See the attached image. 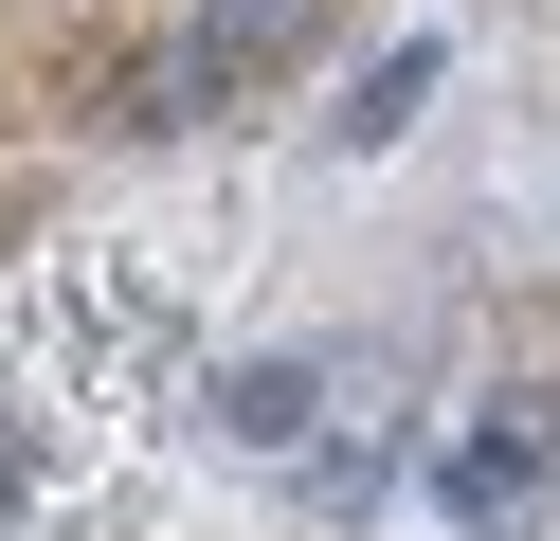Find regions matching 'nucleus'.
<instances>
[{
	"label": "nucleus",
	"mask_w": 560,
	"mask_h": 541,
	"mask_svg": "<svg viewBox=\"0 0 560 541\" xmlns=\"http://www.w3.org/2000/svg\"><path fill=\"white\" fill-rule=\"evenodd\" d=\"M73 108H91V127H127V144H163V127H218V55H199V36L182 19H127V36H91V55H73Z\"/></svg>",
	"instance_id": "f257e3e1"
},
{
	"label": "nucleus",
	"mask_w": 560,
	"mask_h": 541,
	"mask_svg": "<svg viewBox=\"0 0 560 541\" xmlns=\"http://www.w3.org/2000/svg\"><path fill=\"white\" fill-rule=\"evenodd\" d=\"M542 469H560V433L506 397V415H470V433L434 451V505H452V524H524V505H542Z\"/></svg>",
	"instance_id": "f03ea898"
},
{
	"label": "nucleus",
	"mask_w": 560,
	"mask_h": 541,
	"mask_svg": "<svg viewBox=\"0 0 560 541\" xmlns=\"http://www.w3.org/2000/svg\"><path fill=\"white\" fill-rule=\"evenodd\" d=\"M326 19H343V0H182V36L218 55V91H271V72H307V55H326Z\"/></svg>",
	"instance_id": "7ed1b4c3"
},
{
	"label": "nucleus",
	"mask_w": 560,
	"mask_h": 541,
	"mask_svg": "<svg viewBox=\"0 0 560 541\" xmlns=\"http://www.w3.org/2000/svg\"><path fill=\"white\" fill-rule=\"evenodd\" d=\"M307 397H326L307 361H235V379H218V433H235V451H307Z\"/></svg>",
	"instance_id": "20e7f679"
},
{
	"label": "nucleus",
	"mask_w": 560,
	"mask_h": 541,
	"mask_svg": "<svg viewBox=\"0 0 560 541\" xmlns=\"http://www.w3.org/2000/svg\"><path fill=\"white\" fill-rule=\"evenodd\" d=\"M434 72H452L434 36H398V55H362V91H343V144H398L416 108H434Z\"/></svg>",
	"instance_id": "39448f33"
}]
</instances>
